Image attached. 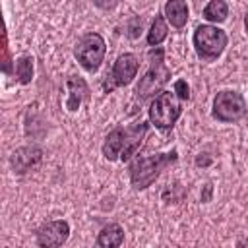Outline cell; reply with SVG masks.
I'll use <instances>...</instances> for the list:
<instances>
[{
	"label": "cell",
	"mask_w": 248,
	"mask_h": 248,
	"mask_svg": "<svg viewBox=\"0 0 248 248\" xmlns=\"http://www.w3.org/2000/svg\"><path fill=\"white\" fill-rule=\"evenodd\" d=\"M107 54V43L101 33H85L74 46V58L87 74H97Z\"/></svg>",
	"instance_id": "8992f818"
},
{
	"label": "cell",
	"mask_w": 248,
	"mask_h": 248,
	"mask_svg": "<svg viewBox=\"0 0 248 248\" xmlns=\"http://www.w3.org/2000/svg\"><path fill=\"white\" fill-rule=\"evenodd\" d=\"M70 236V223L64 219H56V221H48L43 223L37 229V246L43 248H54V246H62Z\"/></svg>",
	"instance_id": "9c48e42d"
},
{
	"label": "cell",
	"mask_w": 248,
	"mask_h": 248,
	"mask_svg": "<svg viewBox=\"0 0 248 248\" xmlns=\"http://www.w3.org/2000/svg\"><path fill=\"white\" fill-rule=\"evenodd\" d=\"M147 70L145 74L140 78L136 91H134V99L141 105L149 99H153L155 95H159L163 91V87L170 81V68L165 64V48L159 46H151L147 50Z\"/></svg>",
	"instance_id": "7a4b0ae2"
},
{
	"label": "cell",
	"mask_w": 248,
	"mask_h": 248,
	"mask_svg": "<svg viewBox=\"0 0 248 248\" xmlns=\"http://www.w3.org/2000/svg\"><path fill=\"white\" fill-rule=\"evenodd\" d=\"M244 31H246V35H248V12L244 14Z\"/></svg>",
	"instance_id": "ffe728a7"
},
{
	"label": "cell",
	"mask_w": 248,
	"mask_h": 248,
	"mask_svg": "<svg viewBox=\"0 0 248 248\" xmlns=\"http://www.w3.org/2000/svg\"><path fill=\"white\" fill-rule=\"evenodd\" d=\"M178 161V151L170 149L165 153H155V155H147V157H132L128 163V174H130V184L134 190H145L149 188L159 176L161 172Z\"/></svg>",
	"instance_id": "3957f363"
},
{
	"label": "cell",
	"mask_w": 248,
	"mask_h": 248,
	"mask_svg": "<svg viewBox=\"0 0 248 248\" xmlns=\"http://www.w3.org/2000/svg\"><path fill=\"white\" fill-rule=\"evenodd\" d=\"M43 159V149L37 145H25V147H17L12 157H10V165L14 169L16 174H25L29 170H33L35 167H39Z\"/></svg>",
	"instance_id": "30bf717a"
},
{
	"label": "cell",
	"mask_w": 248,
	"mask_h": 248,
	"mask_svg": "<svg viewBox=\"0 0 248 248\" xmlns=\"http://www.w3.org/2000/svg\"><path fill=\"white\" fill-rule=\"evenodd\" d=\"M246 112H248L246 99L242 93L234 89H223L213 97L211 114L217 122H223V124L238 122L246 116Z\"/></svg>",
	"instance_id": "52a82bcc"
},
{
	"label": "cell",
	"mask_w": 248,
	"mask_h": 248,
	"mask_svg": "<svg viewBox=\"0 0 248 248\" xmlns=\"http://www.w3.org/2000/svg\"><path fill=\"white\" fill-rule=\"evenodd\" d=\"M163 14L165 19L170 23V27L174 29H182L188 23V4L186 0H167L163 6Z\"/></svg>",
	"instance_id": "7c38bea8"
},
{
	"label": "cell",
	"mask_w": 248,
	"mask_h": 248,
	"mask_svg": "<svg viewBox=\"0 0 248 248\" xmlns=\"http://www.w3.org/2000/svg\"><path fill=\"white\" fill-rule=\"evenodd\" d=\"M182 114V99L172 91L163 89L159 95H155L147 108V120L151 126H155L161 132H169L174 128Z\"/></svg>",
	"instance_id": "277c9868"
},
{
	"label": "cell",
	"mask_w": 248,
	"mask_h": 248,
	"mask_svg": "<svg viewBox=\"0 0 248 248\" xmlns=\"http://www.w3.org/2000/svg\"><path fill=\"white\" fill-rule=\"evenodd\" d=\"M122 242H124V229L118 223L105 225L95 238V246L99 248H118L122 246Z\"/></svg>",
	"instance_id": "4fadbf2b"
},
{
	"label": "cell",
	"mask_w": 248,
	"mask_h": 248,
	"mask_svg": "<svg viewBox=\"0 0 248 248\" xmlns=\"http://www.w3.org/2000/svg\"><path fill=\"white\" fill-rule=\"evenodd\" d=\"M141 29H143V19L141 17H132L128 23H126V35L130 37V39H136V37H140V33H141Z\"/></svg>",
	"instance_id": "e0dca14e"
},
{
	"label": "cell",
	"mask_w": 248,
	"mask_h": 248,
	"mask_svg": "<svg viewBox=\"0 0 248 248\" xmlns=\"http://www.w3.org/2000/svg\"><path fill=\"white\" fill-rule=\"evenodd\" d=\"M192 43H194V50H196L198 58H202L205 62H213L227 48L229 37L215 23H202L194 29Z\"/></svg>",
	"instance_id": "5b68a950"
},
{
	"label": "cell",
	"mask_w": 248,
	"mask_h": 248,
	"mask_svg": "<svg viewBox=\"0 0 248 248\" xmlns=\"http://www.w3.org/2000/svg\"><path fill=\"white\" fill-rule=\"evenodd\" d=\"M14 70H16V78H17V81L21 83V85H29L31 83V79H33V56H29V54H23V56H19L17 60H16V64H14Z\"/></svg>",
	"instance_id": "2e32d148"
},
{
	"label": "cell",
	"mask_w": 248,
	"mask_h": 248,
	"mask_svg": "<svg viewBox=\"0 0 248 248\" xmlns=\"http://www.w3.org/2000/svg\"><path fill=\"white\" fill-rule=\"evenodd\" d=\"M66 91L68 95H66L64 107L68 112H78L81 103L89 99V85L81 76H70L66 79Z\"/></svg>",
	"instance_id": "8fae6325"
},
{
	"label": "cell",
	"mask_w": 248,
	"mask_h": 248,
	"mask_svg": "<svg viewBox=\"0 0 248 248\" xmlns=\"http://www.w3.org/2000/svg\"><path fill=\"white\" fill-rule=\"evenodd\" d=\"M118 2H120V0H93V4H95L99 10H105V12L114 10V8L118 6Z\"/></svg>",
	"instance_id": "d6986e66"
},
{
	"label": "cell",
	"mask_w": 248,
	"mask_h": 248,
	"mask_svg": "<svg viewBox=\"0 0 248 248\" xmlns=\"http://www.w3.org/2000/svg\"><path fill=\"white\" fill-rule=\"evenodd\" d=\"M138 70H140V60H138V56H136L134 52H124V54H120V56L114 60V64H112V68H110V74L107 76V79H105V83H103V89H105L107 93H110V91L116 89V87H126V85H130V83L136 79Z\"/></svg>",
	"instance_id": "ba28073f"
},
{
	"label": "cell",
	"mask_w": 248,
	"mask_h": 248,
	"mask_svg": "<svg viewBox=\"0 0 248 248\" xmlns=\"http://www.w3.org/2000/svg\"><path fill=\"white\" fill-rule=\"evenodd\" d=\"M169 35V21L165 19V14H155V19L151 21L145 41L149 46H159Z\"/></svg>",
	"instance_id": "5bb4252c"
},
{
	"label": "cell",
	"mask_w": 248,
	"mask_h": 248,
	"mask_svg": "<svg viewBox=\"0 0 248 248\" xmlns=\"http://www.w3.org/2000/svg\"><path fill=\"white\" fill-rule=\"evenodd\" d=\"M149 120H140L128 126H118L110 130L105 136L103 141V155L107 161H130L136 151L140 149L147 130H149Z\"/></svg>",
	"instance_id": "6da1fadb"
},
{
	"label": "cell",
	"mask_w": 248,
	"mask_h": 248,
	"mask_svg": "<svg viewBox=\"0 0 248 248\" xmlns=\"http://www.w3.org/2000/svg\"><path fill=\"white\" fill-rule=\"evenodd\" d=\"M174 93L182 99V101H190V85L186 83V79H176L174 85H172Z\"/></svg>",
	"instance_id": "ac0fdd59"
},
{
	"label": "cell",
	"mask_w": 248,
	"mask_h": 248,
	"mask_svg": "<svg viewBox=\"0 0 248 248\" xmlns=\"http://www.w3.org/2000/svg\"><path fill=\"white\" fill-rule=\"evenodd\" d=\"M202 17L207 19L209 23H223L229 17V4L225 0H211L207 6L202 10Z\"/></svg>",
	"instance_id": "9a60e30c"
}]
</instances>
